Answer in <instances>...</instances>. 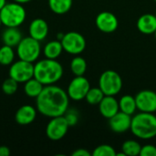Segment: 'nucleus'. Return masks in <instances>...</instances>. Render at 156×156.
Returning <instances> with one entry per match:
<instances>
[{"mask_svg":"<svg viewBox=\"0 0 156 156\" xmlns=\"http://www.w3.org/2000/svg\"><path fill=\"white\" fill-rule=\"evenodd\" d=\"M138 30L144 35H152L156 31V16L153 14H144L137 20Z\"/></svg>","mask_w":156,"mask_h":156,"instance_id":"obj_17","label":"nucleus"},{"mask_svg":"<svg viewBox=\"0 0 156 156\" xmlns=\"http://www.w3.org/2000/svg\"><path fill=\"white\" fill-rule=\"evenodd\" d=\"M18 89V82L12 78H7L2 83V91L5 95H13L16 92Z\"/></svg>","mask_w":156,"mask_h":156,"instance_id":"obj_28","label":"nucleus"},{"mask_svg":"<svg viewBox=\"0 0 156 156\" xmlns=\"http://www.w3.org/2000/svg\"><path fill=\"white\" fill-rule=\"evenodd\" d=\"M99 88L107 96L117 95L122 88V80L120 74L114 70L107 69L101 73L99 79Z\"/></svg>","mask_w":156,"mask_h":156,"instance_id":"obj_6","label":"nucleus"},{"mask_svg":"<svg viewBox=\"0 0 156 156\" xmlns=\"http://www.w3.org/2000/svg\"><path fill=\"white\" fill-rule=\"evenodd\" d=\"M8 76L18 83H25L34 77V63L22 59L14 61L10 65Z\"/></svg>","mask_w":156,"mask_h":156,"instance_id":"obj_7","label":"nucleus"},{"mask_svg":"<svg viewBox=\"0 0 156 156\" xmlns=\"http://www.w3.org/2000/svg\"><path fill=\"white\" fill-rule=\"evenodd\" d=\"M48 25L46 20L43 18H35L33 19L28 27V33L29 37L38 40L43 41L48 34Z\"/></svg>","mask_w":156,"mask_h":156,"instance_id":"obj_14","label":"nucleus"},{"mask_svg":"<svg viewBox=\"0 0 156 156\" xmlns=\"http://www.w3.org/2000/svg\"><path fill=\"white\" fill-rule=\"evenodd\" d=\"M69 98L67 91L55 84L44 86L36 99L37 112L48 118L64 115L69 109Z\"/></svg>","mask_w":156,"mask_h":156,"instance_id":"obj_1","label":"nucleus"},{"mask_svg":"<svg viewBox=\"0 0 156 156\" xmlns=\"http://www.w3.org/2000/svg\"><path fill=\"white\" fill-rule=\"evenodd\" d=\"M64 116H65L69 127L75 125L78 122V115H77L76 112H74V111H67L66 113L64 114Z\"/></svg>","mask_w":156,"mask_h":156,"instance_id":"obj_30","label":"nucleus"},{"mask_svg":"<svg viewBox=\"0 0 156 156\" xmlns=\"http://www.w3.org/2000/svg\"><path fill=\"white\" fill-rule=\"evenodd\" d=\"M50 10L57 15L68 13L72 6V0H48Z\"/></svg>","mask_w":156,"mask_h":156,"instance_id":"obj_22","label":"nucleus"},{"mask_svg":"<svg viewBox=\"0 0 156 156\" xmlns=\"http://www.w3.org/2000/svg\"><path fill=\"white\" fill-rule=\"evenodd\" d=\"M37 114V110L32 105L25 104L22 105L16 111L15 114V120L19 125H28L32 123Z\"/></svg>","mask_w":156,"mask_h":156,"instance_id":"obj_15","label":"nucleus"},{"mask_svg":"<svg viewBox=\"0 0 156 156\" xmlns=\"http://www.w3.org/2000/svg\"><path fill=\"white\" fill-rule=\"evenodd\" d=\"M63 47L61 41L58 39L51 40L48 42L43 48V54L45 58L50 59H57L63 51Z\"/></svg>","mask_w":156,"mask_h":156,"instance_id":"obj_19","label":"nucleus"},{"mask_svg":"<svg viewBox=\"0 0 156 156\" xmlns=\"http://www.w3.org/2000/svg\"><path fill=\"white\" fill-rule=\"evenodd\" d=\"M132 115L119 111L115 115L109 119L110 129L116 133H123L131 129Z\"/></svg>","mask_w":156,"mask_h":156,"instance_id":"obj_13","label":"nucleus"},{"mask_svg":"<svg viewBox=\"0 0 156 156\" xmlns=\"http://www.w3.org/2000/svg\"><path fill=\"white\" fill-rule=\"evenodd\" d=\"M154 16H156V10H155V13H154Z\"/></svg>","mask_w":156,"mask_h":156,"instance_id":"obj_37","label":"nucleus"},{"mask_svg":"<svg viewBox=\"0 0 156 156\" xmlns=\"http://www.w3.org/2000/svg\"><path fill=\"white\" fill-rule=\"evenodd\" d=\"M16 53L19 59L35 63L41 54L40 41L31 37H23L16 47Z\"/></svg>","mask_w":156,"mask_h":156,"instance_id":"obj_5","label":"nucleus"},{"mask_svg":"<svg viewBox=\"0 0 156 156\" xmlns=\"http://www.w3.org/2000/svg\"><path fill=\"white\" fill-rule=\"evenodd\" d=\"M141 156H156V146L153 144H146L142 146L141 149Z\"/></svg>","mask_w":156,"mask_h":156,"instance_id":"obj_29","label":"nucleus"},{"mask_svg":"<svg viewBox=\"0 0 156 156\" xmlns=\"http://www.w3.org/2000/svg\"><path fill=\"white\" fill-rule=\"evenodd\" d=\"M11 154L10 149L7 146L1 145L0 146V156H9Z\"/></svg>","mask_w":156,"mask_h":156,"instance_id":"obj_32","label":"nucleus"},{"mask_svg":"<svg viewBox=\"0 0 156 156\" xmlns=\"http://www.w3.org/2000/svg\"><path fill=\"white\" fill-rule=\"evenodd\" d=\"M6 0H0V10L6 5Z\"/></svg>","mask_w":156,"mask_h":156,"instance_id":"obj_34","label":"nucleus"},{"mask_svg":"<svg viewBox=\"0 0 156 156\" xmlns=\"http://www.w3.org/2000/svg\"><path fill=\"white\" fill-rule=\"evenodd\" d=\"M90 154H91L87 149H82V148L77 149L71 154L72 156H90Z\"/></svg>","mask_w":156,"mask_h":156,"instance_id":"obj_31","label":"nucleus"},{"mask_svg":"<svg viewBox=\"0 0 156 156\" xmlns=\"http://www.w3.org/2000/svg\"><path fill=\"white\" fill-rule=\"evenodd\" d=\"M154 1H155V2H156V0H154Z\"/></svg>","mask_w":156,"mask_h":156,"instance_id":"obj_38","label":"nucleus"},{"mask_svg":"<svg viewBox=\"0 0 156 156\" xmlns=\"http://www.w3.org/2000/svg\"><path fill=\"white\" fill-rule=\"evenodd\" d=\"M27 12L23 5L12 2L0 10V18L5 27H19L26 20Z\"/></svg>","mask_w":156,"mask_h":156,"instance_id":"obj_4","label":"nucleus"},{"mask_svg":"<svg viewBox=\"0 0 156 156\" xmlns=\"http://www.w3.org/2000/svg\"><path fill=\"white\" fill-rule=\"evenodd\" d=\"M119 107L121 112L133 116L137 110L135 97L132 95H123L119 100Z\"/></svg>","mask_w":156,"mask_h":156,"instance_id":"obj_21","label":"nucleus"},{"mask_svg":"<svg viewBox=\"0 0 156 156\" xmlns=\"http://www.w3.org/2000/svg\"><path fill=\"white\" fill-rule=\"evenodd\" d=\"M98 106L101 114L108 120L120 111L119 101H117L114 96L105 95Z\"/></svg>","mask_w":156,"mask_h":156,"instance_id":"obj_16","label":"nucleus"},{"mask_svg":"<svg viewBox=\"0 0 156 156\" xmlns=\"http://www.w3.org/2000/svg\"><path fill=\"white\" fill-rule=\"evenodd\" d=\"M1 38L4 45L16 48L23 38V34L18 27H5Z\"/></svg>","mask_w":156,"mask_h":156,"instance_id":"obj_18","label":"nucleus"},{"mask_svg":"<svg viewBox=\"0 0 156 156\" xmlns=\"http://www.w3.org/2000/svg\"><path fill=\"white\" fill-rule=\"evenodd\" d=\"M14 2L16 3H18V4H21V5H24V4H27V3H29L30 1L32 0H13Z\"/></svg>","mask_w":156,"mask_h":156,"instance_id":"obj_33","label":"nucleus"},{"mask_svg":"<svg viewBox=\"0 0 156 156\" xmlns=\"http://www.w3.org/2000/svg\"><path fill=\"white\" fill-rule=\"evenodd\" d=\"M2 26H3V24H2V21H1V18H0V28H1Z\"/></svg>","mask_w":156,"mask_h":156,"instance_id":"obj_35","label":"nucleus"},{"mask_svg":"<svg viewBox=\"0 0 156 156\" xmlns=\"http://www.w3.org/2000/svg\"><path fill=\"white\" fill-rule=\"evenodd\" d=\"M44 85L34 77L24 83V92L29 98L37 99L41 93Z\"/></svg>","mask_w":156,"mask_h":156,"instance_id":"obj_20","label":"nucleus"},{"mask_svg":"<svg viewBox=\"0 0 156 156\" xmlns=\"http://www.w3.org/2000/svg\"><path fill=\"white\" fill-rule=\"evenodd\" d=\"M69 125L64 115L50 118L46 127V135L51 141H59L65 137Z\"/></svg>","mask_w":156,"mask_h":156,"instance_id":"obj_9","label":"nucleus"},{"mask_svg":"<svg viewBox=\"0 0 156 156\" xmlns=\"http://www.w3.org/2000/svg\"><path fill=\"white\" fill-rule=\"evenodd\" d=\"M132 133L139 139L149 140L156 136V116L154 112H141L132 117Z\"/></svg>","mask_w":156,"mask_h":156,"instance_id":"obj_3","label":"nucleus"},{"mask_svg":"<svg viewBox=\"0 0 156 156\" xmlns=\"http://www.w3.org/2000/svg\"><path fill=\"white\" fill-rule=\"evenodd\" d=\"M70 70L75 76H83L87 70V62L85 58L76 55L70 62Z\"/></svg>","mask_w":156,"mask_h":156,"instance_id":"obj_24","label":"nucleus"},{"mask_svg":"<svg viewBox=\"0 0 156 156\" xmlns=\"http://www.w3.org/2000/svg\"><path fill=\"white\" fill-rule=\"evenodd\" d=\"M63 67L57 59L45 58L34 64V78L44 86L57 83L63 76Z\"/></svg>","mask_w":156,"mask_h":156,"instance_id":"obj_2","label":"nucleus"},{"mask_svg":"<svg viewBox=\"0 0 156 156\" xmlns=\"http://www.w3.org/2000/svg\"><path fill=\"white\" fill-rule=\"evenodd\" d=\"M142 145L134 140H127L122 145V151L127 156L140 155Z\"/></svg>","mask_w":156,"mask_h":156,"instance_id":"obj_25","label":"nucleus"},{"mask_svg":"<svg viewBox=\"0 0 156 156\" xmlns=\"http://www.w3.org/2000/svg\"><path fill=\"white\" fill-rule=\"evenodd\" d=\"M105 94L102 92V90L98 88H90L85 97L86 101L90 105H99V103L101 101V100L104 98Z\"/></svg>","mask_w":156,"mask_h":156,"instance_id":"obj_26","label":"nucleus"},{"mask_svg":"<svg viewBox=\"0 0 156 156\" xmlns=\"http://www.w3.org/2000/svg\"><path fill=\"white\" fill-rule=\"evenodd\" d=\"M60 41L64 51L71 55H79L86 48L85 37L83 35L76 31H69L64 34Z\"/></svg>","mask_w":156,"mask_h":156,"instance_id":"obj_8","label":"nucleus"},{"mask_svg":"<svg viewBox=\"0 0 156 156\" xmlns=\"http://www.w3.org/2000/svg\"><path fill=\"white\" fill-rule=\"evenodd\" d=\"M154 37H155V39H156V31L154 32Z\"/></svg>","mask_w":156,"mask_h":156,"instance_id":"obj_36","label":"nucleus"},{"mask_svg":"<svg viewBox=\"0 0 156 156\" xmlns=\"http://www.w3.org/2000/svg\"><path fill=\"white\" fill-rule=\"evenodd\" d=\"M90 89V84L87 78L84 76H75L68 86L67 93L70 100L80 101L85 99Z\"/></svg>","mask_w":156,"mask_h":156,"instance_id":"obj_10","label":"nucleus"},{"mask_svg":"<svg viewBox=\"0 0 156 156\" xmlns=\"http://www.w3.org/2000/svg\"><path fill=\"white\" fill-rule=\"evenodd\" d=\"M16 54L13 47L3 45L0 47V64L3 66H10L15 61Z\"/></svg>","mask_w":156,"mask_h":156,"instance_id":"obj_23","label":"nucleus"},{"mask_svg":"<svg viewBox=\"0 0 156 156\" xmlns=\"http://www.w3.org/2000/svg\"><path fill=\"white\" fill-rule=\"evenodd\" d=\"M116 151L115 149L109 145V144H101L99 146H97L91 155L92 156H116Z\"/></svg>","mask_w":156,"mask_h":156,"instance_id":"obj_27","label":"nucleus"},{"mask_svg":"<svg viewBox=\"0 0 156 156\" xmlns=\"http://www.w3.org/2000/svg\"><path fill=\"white\" fill-rule=\"evenodd\" d=\"M137 110L144 112H156V92L152 90H144L135 96Z\"/></svg>","mask_w":156,"mask_h":156,"instance_id":"obj_11","label":"nucleus"},{"mask_svg":"<svg viewBox=\"0 0 156 156\" xmlns=\"http://www.w3.org/2000/svg\"><path fill=\"white\" fill-rule=\"evenodd\" d=\"M95 24L98 29L103 33L110 34L114 32L119 26L117 16L109 11H103L98 14L95 19Z\"/></svg>","mask_w":156,"mask_h":156,"instance_id":"obj_12","label":"nucleus"}]
</instances>
